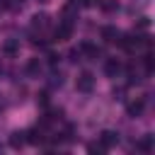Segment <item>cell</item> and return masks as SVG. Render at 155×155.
Instances as JSON below:
<instances>
[{"instance_id": "12", "label": "cell", "mask_w": 155, "mask_h": 155, "mask_svg": "<svg viewBox=\"0 0 155 155\" xmlns=\"http://www.w3.org/2000/svg\"><path fill=\"white\" fill-rule=\"evenodd\" d=\"M80 51H82V53H87L90 58H97V56H99V48H94L92 44H82V46H80Z\"/></svg>"}, {"instance_id": "14", "label": "cell", "mask_w": 155, "mask_h": 155, "mask_svg": "<svg viewBox=\"0 0 155 155\" xmlns=\"http://www.w3.org/2000/svg\"><path fill=\"white\" fill-rule=\"evenodd\" d=\"M99 5H102V10H104V12H114V10L119 7V2H116V0H102Z\"/></svg>"}, {"instance_id": "4", "label": "cell", "mask_w": 155, "mask_h": 155, "mask_svg": "<svg viewBox=\"0 0 155 155\" xmlns=\"http://www.w3.org/2000/svg\"><path fill=\"white\" fill-rule=\"evenodd\" d=\"M0 51L5 56H17L19 53V39H5L2 46H0Z\"/></svg>"}, {"instance_id": "1", "label": "cell", "mask_w": 155, "mask_h": 155, "mask_svg": "<svg viewBox=\"0 0 155 155\" xmlns=\"http://www.w3.org/2000/svg\"><path fill=\"white\" fill-rule=\"evenodd\" d=\"M75 87H78L80 92H92V87H94V75H92V73H80L78 80H75Z\"/></svg>"}, {"instance_id": "8", "label": "cell", "mask_w": 155, "mask_h": 155, "mask_svg": "<svg viewBox=\"0 0 155 155\" xmlns=\"http://www.w3.org/2000/svg\"><path fill=\"white\" fill-rule=\"evenodd\" d=\"M143 107H145L143 99H133V102H128L126 111H128V116H140V114H143Z\"/></svg>"}, {"instance_id": "9", "label": "cell", "mask_w": 155, "mask_h": 155, "mask_svg": "<svg viewBox=\"0 0 155 155\" xmlns=\"http://www.w3.org/2000/svg\"><path fill=\"white\" fill-rule=\"evenodd\" d=\"M24 143H27V136H24V131H15V133L10 136V145H12L15 150L24 148Z\"/></svg>"}, {"instance_id": "17", "label": "cell", "mask_w": 155, "mask_h": 155, "mask_svg": "<svg viewBox=\"0 0 155 155\" xmlns=\"http://www.w3.org/2000/svg\"><path fill=\"white\" fill-rule=\"evenodd\" d=\"M39 2H48V0H39Z\"/></svg>"}, {"instance_id": "6", "label": "cell", "mask_w": 155, "mask_h": 155, "mask_svg": "<svg viewBox=\"0 0 155 155\" xmlns=\"http://www.w3.org/2000/svg\"><path fill=\"white\" fill-rule=\"evenodd\" d=\"M24 136H27V143H31V145H41V143L46 140V136H44V131H41L39 126L31 128V131H27Z\"/></svg>"}, {"instance_id": "2", "label": "cell", "mask_w": 155, "mask_h": 155, "mask_svg": "<svg viewBox=\"0 0 155 155\" xmlns=\"http://www.w3.org/2000/svg\"><path fill=\"white\" fill-rule=\"evenodd\" d=\"M70 34H73V22L70 19L58 22V27H56V41H68Z\"/></svg>"}, {"instance_id": "5", "label": "cell", "mask_w": 155, "mask_h": 155, "mask_svg": "<svg viewBox=\"0 0 155 155\" xmlns=\"http://www.w3.org/2000/svg\"><path fill=\"white\" fill-rule=\"evenodd\" d=\"M102 39L107 41V44H119V39H121V31L116 29V27H102Z\"/></svg>"}, {"instance_id": "13", "label": "cell", "mask_w": 155, "mask_h": 155, "mask_svg": "<svg viewBox=\"0 0 155 155\" xmlns=\"http://www.w3.org/2000/svg\"><path fill=\"white\" fill-rule=\"evenodd\" d=\"M39 70H41V63H39V58H31V61L27 63V73H29V75H36Z\"/></svg>"}, {"instance_id": "7", "label": "cell", "mask_w": 155, "mask_h": 155, "mask_svg": "<svg viewBox=\"0 0 155 155\" xmlns=\"http://www.w3.org/2000/svg\"><path fill=\"white\" fill-rule=\"evenodd\" d=\"M104 73H107L109 78H116V75L121 73V63H119L116 58H107V61H104Z\"/></svg>"}, {"instance_id": "3", "label": "cell", "mask_w": 155, "mask_h": 155, "mask_svg": "<svg viewBox=\"0 0 155 155\" xmlns=\"http://www.w3.org/2000/svg\"><path fill=\"white\" fill-rule=\"evenodd\" d=\"M116 143H119V133H116V131H102V133H99V145H102L104 150L116 148Z\"/></svg>"}, {"instance_id": "11", "label": "cell", "mask_w": 155, "mask_h": 155, "mask_svg": "<svg viewBox=\"0 0 155 155\" xmlns=\"http://www.w3.org/2000/svg\"><path fill=\"white\" fill-rule=\"evenodd\" d=\"M46 24H48V15H34L31 17V29H46Z\"/></svg>"}, {"instance_id": "10", "label": "cell", "mask_w": 155, "mask_h": 155, "mask_svg": "<svg viewBox=\"0 0 155 155\" xmlns=\"http://www.w3.org/2000/svg\"><path fill=\"white\" fill-rule=\"evenodd\" d=\"M155 145H153V136H143L138 143H136V150H140V153H150Z\"/></svg>"}, {"instance_id": "16", "label": "cell", "mask_w": 155, "mask_h": 155, "mask_svg": "<svg viewBox=\"0 0 155 155\" xmlns=\"http://www.w3.org/2000/svg\"><path fill=\"white\" fill-rule=\"evenodd\" d=\"M94 2H99V0H82V5H87V7H90V5H94Z\"/></svg>"}, {"instance_id": "15", "label": "cell", "mask_w": 155, "mask_h": 155, "mask_svg": "<svg viewBox=\"0 0 155 155\" xmlns=\"http://www.w3.org/2000/svg\"><path fill=\"white\" fill-rule=\"evenodd\" d=\"M22 5H24V0H12V2H10L12 10H17V7H22Z\"/></svg>"}]
</instances>
